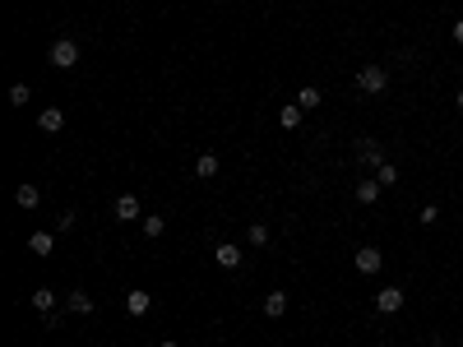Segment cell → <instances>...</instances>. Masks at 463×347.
Wrapping results in <instances>:
<instances>
[{"label":"cell","mask_w":463,"mask_h":347,"mask_svg":"<svg viewBox=\"0 0 463 347\" xmlns=\"http://www.w3.org/2000/svg\"><path fill=\"white\" fill-rule=\"evenodd\" d=\"M357 88L370 93V97H375V93H385L389 88V70H385V65H361V70H357Z\"/></svg>","instance_id":"obj_1"},{"label":"cell","mask_w":463,"mask_h":347,"mask_svg":"<svg viewBox=\"0 0 463 347\" xmlns=\"http://www.w3.org/2000/svg\"><path fill=\"white\" fill-rule=\"evenodd\" d=\"M51 65H56V70H75L79 65V42L75 37H56V42H51Z\"/></svg>","instance_id":"obj_2"},{"label":"cell","mask_w":463,"mask_h":347,"mask_svg":"<svg viewBox=\"0 0 463 347\" xmlns=\"http://www.w3.org/2000/svg\"><path fill=\"white\" fill-rule=\"evenodd\" d=\"M352 264H357V273H361V278H375V273L385 269V255H380L375 245H361V250L352 255Z\"/></svg>","instance_id":"obj_3"},{"label":"cell","mask_w":463,"mask_h":347,"mask_svg":"<svg viewBox=\"0 0 463 347\" xmlns=\"http://www.w3.org/2000/svg\"><path fill=\"white\" fill-rule=\"evenodd\" d=\"M357 162L366 167V171H380V167H385V149H380V139H361V144H357Z\"/></svg>","instance_id":"obj_4"},{"label":"cell","mask_w":463,"mask_h":347,"mask_svg":"<svg viewBox=\"0 0 463 347\" xmlns=\"http://www.w3.org/2000/svg\"><path fill=\"white\" fill-rule=\"evenodd\" d=\"M111 218H116V223H139V195H116Z\"/></svg>","instance_id":"obj_5"},{"label":"cell","mask_w":463,"mask_h":347,"mask_svg":"<svg viewBox=\"0 0 463 347\" xmlns=\"http://www.w3.org/2000/svg\"><path fill=\"white\" fill-rule=\"evenodd\" d=\"M375 310H380V315L403 310V287H380V292H375Z\"/></svg>","instance_id":"obj_6"},{"label":"cell","mask_w":463,"mask_h":347,"mask_svg":"<svg viewBox=\"0 0 463 347\" xmlns=\"http://www.w3.org/2000/svg\"><path fill=\"white\" fill-rule=\"evenodd\" d=\"M65 310H70V315H93V297L84 287H70V292H65Z\"/></svg>","instance_id":"obj_7"},{"label":"cell","mask_w":463,"mask_h":347,"mask_svg":"<svg viewBox=\"0 0 463 347\" xmlns=\"http://www.w3.org/2000/svg\"><path fill=\"white\" fill-rule=\"evenodd\" d=\"M125 310H130V315H135V319H144V315H149V310H153V297H149L144 287H135V292L125 297Z\"/></svg>","instance_id":"obj_8"},{"label":"cell","mask_w":463,"mask_h":347,"mask_svg":"<svg viewBox=\"0 0 463 347\" xmlns=\"http://www.w3.org/2000/svg\"><path fill=\"white\" fill-rule=\"evenodd\" d=\"M214 264L218 269H236V264H241V245H232V241L214 245Z\"/></svg>","instance_id":"obj_9"},{"label":"cell","mask_w":463,"mask_h":347,"mask_svg":"<svg viewBox=\"0 0 463 347\" xmlns=\"http://www.w3.org/2000/svg\"><path fill=\"white\" fill-rule=\"evenodd\" d=\"M264 315H269V319H283V315H287V292H283V287H274V292L264 297Z\"/></svg>","instance_id":"obj_10"},{"label":"cell","mask_w":463,"mask_h":347,"mask_svg":"<svg viewBox=\"0 0 463 347\" xmlns=\"http://www.w3.org/2000/svg\"><path fill=\"white\" fill-rule=\"evenodd\" d=\"M380 190H385V185L375 181V176H361V181H357V204H375V199H380Z\"/></svg>","instance_id":"obj_11"},{"label":"cell","mask_w":463,"mask_h":347,"mask_svg":"<svg viewBox=\"0 0 463 347\" xmlns=\"http://www.w3.org/2000/svg\"><path fill=\"white\" fill-rule=\"evenodd\" d=\"M32 310H37V315H56V292H51V287H37V292H32Z\"/></svg>","instance_id":"obj_12"},{"label":"cell","mask_w":463,"mask_h":347,"mask_svg":"<svg viewBox=\"0 0 463 347\" xmlns=\"http://www.w3.org/2000/svg\"><path fill=\"white\" fill-rule=\"evenodd\" d=\"M28 250L37 259H46L51 250H56V236H51V232H32V236H28Z\"/></svg>","instance_id":"obj_13"},{"label":"cell","mask_w":463,"mask_h":347,"mask_svg":"<svg viewBox=\"0 0 463 347\" xmlns=\"http://www.w3.org/2000/svg\"><path fill=\"white\" fill-rule=\"evenodd\" d=\"M37 125H42L46 135H56V130H65V111L61 106H46L42 116H37Z\"/></svg>","instance_id":"obj_14"},{"label":"cell","mask_w":463,"mask_h":347,"mask_svg":"<svg viewBox=\"0 0 463 347\" xmlns=\"http://www.w3.org/2000/svg\"><path fill=\"white\" fill-rule=\"evenodd\" d=\"M15 199H19V209H28V213H32L37 204H42V190L28 181V185H19V190H15Z\"/></svg>","instance_id":"obj_15"},{"label":"cell","mask_w":463,"mask_h":347,"mask_svg":"<svg viewBox=\"0 0 463 347\" xmlns=\"http://www.w3.org/2000/svg\"><path fill=\"white\" fill-rule=\"evenodd\" d=\"M296 106H301V111H315V106H324V93L315 88V84H306V88L296 93Z\"/></svg>","instance_id":"obj_16"},{"label":"cell","mask_w":463,"mask_h":347,"mask_svg":"<svg viewBox=\"0 0 463 347\" xmlns=\"http://www.w3.org/2000/svg\"><path fill=\"white\" fill-rule=\"evenodd\" d=\"M301 116H306V111H301V106H296V102L278 106V125H283V130H296V125H301Z\"/></svg>","instance_id":"obj_17"},{"label":"cell","mask_w":463,"mask_h":347,"mask_svg":"<svg viewBox=\"0 0 463 347\" xmlns=\"http://www.w3.org/2000/svg\"><path fill=\"white\" fill-rule=\"evenodd\" d=\"M195 176H200V181H214L218 176V158L214 153H200V158H195Z\"/></svg>","instance_id":"obj_18"},{"label":"cell","mask_w":463,"mask_h":347,"mask_svg":"<svg viewBox=\"0 0 463 347\" xmlns=\"http://www.w3.org/2000/svg\"><path fill=\"white\" fill-rule=\"evenodd\" d=\"M246 241L255 245V250H260V245H269V227H264V223H250V232H246Z\"/></svg>","instance_id":"obj_19"},{"label":"cell","mask_w":463,"mask_h":347,"mask_svg":"<svg viewBox=\"0 0 463 347\" xmlns=\"http://www.w3.org/2000/svg\"><path fill=\"white\" fill-rule=\"evenodd\" d=\"M162 232H167V223H162V218H158V213H149V218H144V236H162Z\"/></svg>","instance_id":"obj_20"},{"label":"cell","mask_w":463,"mask_h":347,"mask_svg":"<svg viewBox=\"0 0 463 347\" xmlns=\"http://www.w3.org/2000/svg\"><path fill=\"white\" fill-rule=\"evenodd\" d=\"M28 102H32L28 84H15V88H10V106H28Z\"/></svg>","instance_id":"obj_21"},{"label":"cell","mask_w":463,"mask_h":347,"mask_svg":"<svg viewBox=\"0 0 463 347\" xmlns=\"http://www.w3.org/2000/svg\"><path fill=\"white\" fill-rule=\"evenodd\" d=\"M375 181H380V185H399V167H394V162H385L380 171H375Z\"/></svg>","instance_id":"obj_22"},{"label":"cell","mask_w":463,"mask_h":347,"mask_svg":"<svg viewBox=\"0 0 463 347\" xmlns=\"http://www.w3.org/2000/svg\"><path fill=\"white\" fill-rule=\"evenodd\" d=\"M435 218H440V209H435V204H426V209L417 213V223H422V227H435Z\"/></svg>","instance_id":"obj_23"},{"label":"cell","mask_w":463,"mask_h":347,"mask_svg":"<svg viewBox=\"0 0 463 347\" xmlns=\"http://www.w3.org/2000/svg\"><path fill=\"white\" fill-rule=\"evenodd\" d=\"M75 218H79V213H70V209L56 213V232H70V227H75Z\"/></svg>","instance_id":"obj_24"},{"label":"cell","mask_w":463,"mask_h":347,"mask_svg":"<svg viewBox=\"0 0 463 347\" xmlns=\"http://www.w3.org/2000/svg\"><path fill=\"white\" fill-rule=\"evenodd\" d=\"M449 37H454V42L463 46V19H459V24H454V28H449Z\"/></svg>","instance_id":"obj_25"},{"label":"cell","mask_w":463,"mask_h":347,"mask_svg":"<svg viewBox=\"0 0 463 347\" xmlns=\"http://www.w3.org/2000/svg\"><path fill=\"white\" fill-rule=\"evenodd\" d=\"M454 106H459V111H463V88H459V97H454Z\"/></svg>","instance_id":"obj_26"},{"label":"cell","mask_w":463,"mask_h":347,"mask_svg":"<svg viewBox=\"0 0 463 347\" xmlns=\"http://www.w3.org/2000/svg\"><path fill=\"white\" fill-rule=\"evenodd\" d=\"M162 347H176V343H162Z\"/></svg>","instance_id":"obj_27"}]
</instances>
